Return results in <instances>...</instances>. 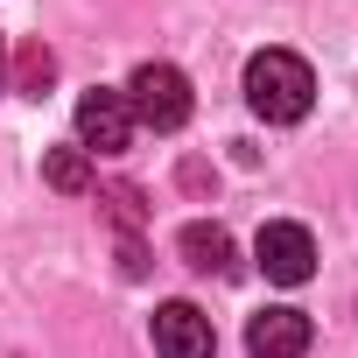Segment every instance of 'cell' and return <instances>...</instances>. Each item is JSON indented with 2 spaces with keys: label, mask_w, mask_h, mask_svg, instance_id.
I'll list each match as a JSON object with an SVG mask.
<instances>
[{
  "label": "cell",
  "mask_w": 358,
  "mask_h": 358,
  "mask_svg": "<svg viewBox=\"0 0 358 358\" xmlns=\"http://www.w3.org/2000/svg\"><path fill=\"white\" fill-rule=\"evenodd\" d=\"M99 204H106V218H113L120 232H141V225H148V197H141L134 183H106Z\"/></svg>",
  "instance_id": "obj_10"
},
{
  "label": "cell",
  "mask_w": 358,
  "mask_h": 358,
  "mask_svg": "<svg viewBox=\"0 0 358 358\" xmlns=\"http://www.w3.org/2000/svg\"><path fill=\"white\" fill-rule=\"evenodd\" d=\"M120 274H127V281H141V274H148V253H141V239H127V246H120Z\"/></svg>",
  "instance_id": "obj_11"
},
{
  "label": "cell",
  "mask_w": 358,
  "mask_h": 358,
  "mask_svg": "<svg viewBox=\"0 0 358 358\" xmlns=\"http://www.w3.org/2000/svg\"><path fill=\"white\" fill-rule=\"evenodd\" d=\"M50 85H57V50H50V43H29V50L15 57V92L43 99Z\"/></svg>",
  "instance_id": "obj_9"
},
{
  "label": "cell",
  "mask_w": 358,
  "mask_h": 358,
  "mask_svg": "<svg viewBox=\"0 0 358 358\" xmlns=\"http://www.w3.org/2000/svg\"><path fill=\"white\" fill-rule=\"evenodd\" d=\"M43 183L64 190V197L92 190V155H85V148H50V155H43Z\"/></svg>",
  "instance_id": "obj_8"
},
{
  "label": "cell",
  "mask_w": 358,
  "mask_h": 358,
  "mask_svg": "<svg viewBox=\"0 0 358 358\" xmlns=\"http://www.w3.org/2000/svg\"><path fill=\"white\" fill-rule=\"evenodd\" d=\"M78 148L85 155H127L134 148V106H127V92H85L78 99Z\"/></svg>",
  "instance_id": "obj_3"
},
{
  "label": "cell",
  "mask_w": 358,
  "mask_h": 358,
  "mask_svg": "<svg viewBox=\"0 0 358 358\" xmlns=\"http://www.w3.org/2000/svg\"><path fill=\"white\" fill-rule=\"evenodd\" d=\"M218 330L197 302H162L155 309V358H211Z\"/></svg>",
  "instance_id": "obj_5"
},
{
  "label": "cell",
  "mask_w": 358,
  "mask_h": 358,
  "mask_svg": "<svg viewBox=\"0 0 358 358\" xmlns=\"http://www.w3.org/2000/svg\"><path fill=\"white\" fill-rule=\"evenodd\" d=\"M127 106H134V127H155V134H176L190 120V78L176 71V64H141L127 78Z\"/></svg>",
  "instance_id": "obj_2"
},
{
  "label": "cell",
  "mask_w": 358,
  "mask_h": 358,
  "mask_svg": "<svg viewBox=\"0 0 358 358\" xmlns=\"http://www.w3.org/2000/svg\"><path fill=\"white\" fill-rule=\"evenodd\" d=\"M0 92H8V36H0Z\"/></svg>",
  "instance_id": "obj_12"
},
{
  "label": "cell",
  "mask_w": 358,
  "mask_h": 358,
  "mask_svg": "<svg viewBox=\"0 0 358 358\" xmlns=\"http://www.w3.org/2000/svg\"><path fill=\"white\" fill-rule=\"evenodd\" d=\"M253 260H260V274H267V281H281V288H302V281L316 274V239H309L302 225L274 218V225H260V239H253Z\"/></svg>",
  "instance_id": "obj_4"
},
{
  "label": "cell",
  "mask_w": 358,
  "mask_h": 358,
  "mask_svg": "<svg viewBox=\"0 0 358 358\" xmlns=\"http://www.w3.org/2000/svg\"><path fill=\"white\" fill-rule=\"evenodd\" d=\"M309 316L302 309H260L253 323H246V351L253 358H302L309 351Z\"/></svg>",
  "instance_id": "obj_6"
},
{
  "label": "cell",
  "mask_w": 358,
  "mask_h": 358,
  "mask_svg": "<svg viewBox=\"0 0 358 358\" xmlns=\"http://www.w3.org/2000/svg\"><path fill=\"white\" fill-rule=\"evenodd\" d=\"M246 106L267 120V127H295L309 106H316V71L295 57V50H260L246 64Z\"/></svg>",
  "instance_id": "obj_1"
},
{
  "label": "cell",
  "mask_w": 358,
  "mask_h": 358,
  "mask_svg": "<svg viewBox=\"0 0 358 358\" xmlns=\"http://www.w3.org/2000/svg\"><path fill=\"white\" fill-rule=\"evenodd\" d=\"M176 246H183V267H197V274H218V281L239 274V246H232L225 225H204V218H197V225H183Z\"/></svg>",
  "instance_id": "obj_7"
}]
</instances>
